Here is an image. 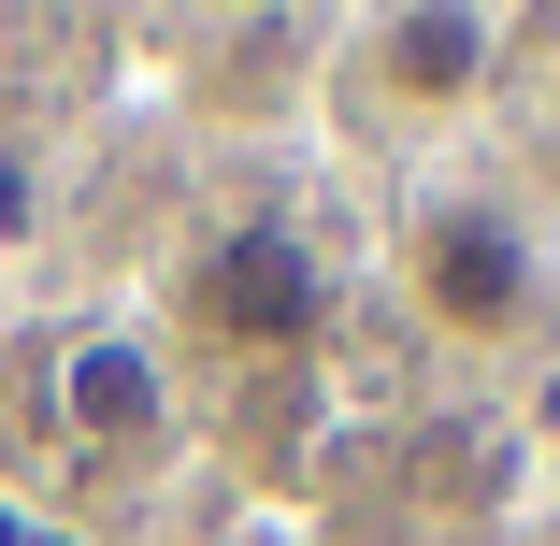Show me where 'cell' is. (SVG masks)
Masks as SVG:
<instances>
[{
    "label": "cell",
    "mask_w": 560,
    "mask_h": 546,
    "mask_svg": "<svg viewBox=\"0 0 560 546\" xmlns=\"http://www.w3.org/2000/svg\"><path fill=\"white\" fill-rule=\"evenodd\" d=\"M173 346L231 360V374L316 360L330 346V245L302 216H215V231H187L173 245Z\"/></svg>",
    "instance_id": "cell-3"
},
{
    "label": "cell",
    "mask_w": 560,
    "mask_h": 546,
    "mask_svg": "<svg viewBox=\"0 0 560 546\" xmlns=\"http://www.w3.org/2000/svg\"><path fill=\"white\" fill-rule=\"evenodd\" d=\"M517 58H532V15H503V0H388V15H330L316 86L346 101L360 144L431 173V144L489 130L517 101Z\"/></svg>",
    "instance_id": "cell-2"
},
{
    "label": "cell",
    "mask_w": 560,
    "mask_h": 546,
    "mask_svg": "<svg viewBox=\"0 0 560 546\" xmlns=\"http://www.w3.org/2000/svg\"><path fill=\"white\" fill-rule=\"evenodd\" d=\"M532 44H546V72H517V86H532V144H560V15H546Z\"/></svg>",
    "instance_id": "cell-5"
},
{
    "label": "cell",
    "mask_w": 560,
    "mask_h": 546,
    "mask_svg": "<svg viewBox=\"0 0 560 546\" xmlns=\"http://www.w3.org/2000/svg\"><path fill=\"white\" fill-rule=\"evenodd\" d=\"M58 417H72L86 461H144L159 431H173L159 346H144V332H72V346H58Z\"/></svg>",
    "instance_id": "cell-4"
},
{
    "label": "cell",
    "mask_w": 560,
    "mask_h": 546,
    "mask_svg": "<svg viewBox=\"0 0 560 546\" xmlns=\"http://www.w3.org/2000/svg\"><path fill=\"white\" fill-rule=\"evenodd\" d=\"M388 288L431 346L460 360H532L560 346V231L532 216V187L503 173H417L402 216H388Z\"/></svg>",
    "instance_id": "cell-1"
}]
</instances>
